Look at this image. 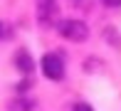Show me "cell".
Here are the masks:
<instances>
[{
	"mask_svg": "<svg viewBox=\"0 0 121 111\" xmlns=\"http://www.w3.org/2000/svg\"><path fill=\"white\" fill-rule=\"evenodd\" d=\"M42 74L47 77V79H52V81H59L64 77V62H62V57L59 54H54V52H47L45 57H42Z\"/></svg>",
	"mask_w": 121,
	"mask_h": 111,
	"instance_id": "2",
	"label": "cell"
},
{
	"mask_svg": "<svg viewBox=\"0 0 121 111\" xmlns=\"http://www.w3.org/2000/svg\"><path fill=\"white\" fill-rule=\"evenodd\" d=\"M57 15V0H37V17L42 25H52Z\"/></svg>",
	"mask_w": 121,
	"mask_h": 111,
	"instance_id": "3",
	"label": "cell"
},
{
	"mask_svg": "<svg viewBox=\"0 0 121 111\" xmlns=\"http://www.w3.org/2000/svg\"><path fill=\"white\" fill-rule=\"evenodd\" d=\"M0 35H3V27H0Z\"/></svg>",
	"mask_w": 121,
	"mask_h": 111,
	"instance_id": "7",
	"label": "cell"
},
{
	"mask_svg": "<svg viewBox=\"0 0 121 111\" xmlns=\"http://www.w3.org/2000/svg\"><path fill=\"white\" fill-rule=\"evenodd\" d=\"M106 8H121V0H104Z\"/></svg>",
	"mask_w": 121,
	"mask_h": 111,
	"instance_id": "6",
	"label": "cell"
},
{
	"mask_svg": "<svg viewBox=\"0 0 121 111\" xmlns=\"http://www.w3.org/2000/svg\"><path fill=\"white\" fill-rule=\"evenodd\" d=\"M57 30H59V35H62L64 40H69V42H84L86 37H89V27L82 20H62Z\"/></svg>",
	"mask_w": 121,
	"mask_h": 111,
	"instance_id": "1",
	"label": "cell"
},
{
	"mask_svg": "<svg viewBox=\"0 0 121 111\" xmlns=\"http://www.w3.org/2000/svg\"><path fill=\"white\" fill-rule=\"evenodd\" d=\"M72 111H94V109H91L89 104H77V106H74Z\"/></svg>",
	"mask_w": 121,
	"mask_h": 111,
	"instance_id": "5",
	"label": "cell"
},
{
	"mask_svg": "<svg viewBox=\"0 0 121 111\" xmlns=\"http://www.w3.org/2000/svg\"><path fill=\"white\" fill-rule=\"evenodd\" d=\"M15 64H17V67H20V72H25V74L32 69V67H35V64H32V59H30V54H27L25 49H20V52L15 54Z\"/></svg>",
	"mask_w": 121,
	"mask_h": 111,
	"instance_id": "4",
	"label": "cell"
}]
</instances>
